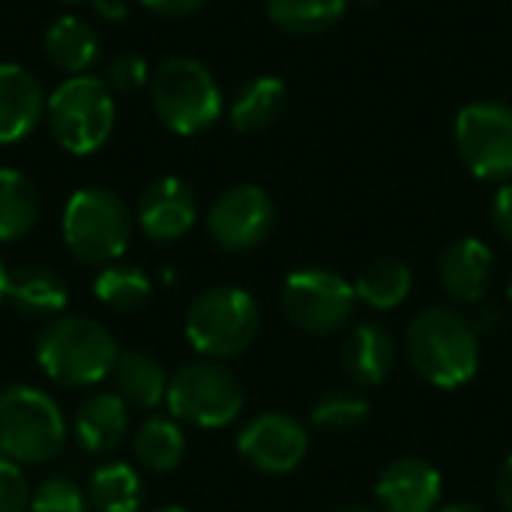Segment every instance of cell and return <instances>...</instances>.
I'll return each instance as SVG.
<instances>
[{"label":"cell","mask_w":512,"mask_h":512,"mask_svg":"<svg viewBox=\"0 0 512 512\" xmlns=\"http://www.w3.org/2000/svg\"><path fill=\"white\" fill-rule=\"evenodd\" d=\"M414 288V273L405 261L399 258H378L372 261L354 282L357 300H363L366 306L387 312L396 309L408 300Z\"/></svg>","instance_id":"cell-24"},{"label":"cell","mask_w":512,"mask_h":512,"mask_svg":"<svg viewBox=\"0 0 512 512\" xmlns=\"http://www.w3.org/2000/svg\"><path fill=\"white\" fill-rule=\"evenodd\" d=\"M414 369L441 390L465 387L480 369V336L474 321L450 306L423 309L405 336Z\"/></svg>","instance_id":"cell-1"},{"label":"cell","mask_w":512,"mask_h":512,"mask_svg":"<svg viewBox=\"0 0 512 512\" xmlns=\"http://www.w3.org/2000/svg\"><path fill=\"white\" fill-rule=\"evenodd\" d=\"M135 219L153 243H174L186 237L198 219L195 192L180 177H159L141 192Z\"/></svg>","instance_id":"cell-13"},{"label":"cell","mask_w":512,"mask_h":512,"mask_svg":"<svg viewBox=\"0 0 512 512\" xmlns=\"http://www.w3.org/2000/svg\"><path fill=\"white\" fill-rule=\"evenodd\" d=\"M306 450V426L291 414H261L237 438V453L261 474H291L306 459Z\"/></svg>","instance_id":"cell-12"},{"label":"cell","mask_w":512,"mask_h":512,"mask_svg":"<svg viewBox=\"0 0 512 512\" xmlns=\"http://www.w3.org/2000/svg\"><path fill=\"white\" fill-rule=\"evenodd\" d=\"M150 102L174 135L207 132L222 117V90L213 72L192 57H168L150 75Z\"/></svg>","instance_id":"cell-5"},{"label":"cell","mask_w":512,"mask_h":512,"mask_svg":"<svg viewBox=\"0 0 512 512\" xmlns=\"http://www.w3.org/2000/svg\"><path fill=\"white\" fill-rule=\"evenodd\" d=\"M153 512H186L183 507H159V510H153Z\"/></svg>","instance_id":"cell-41"},{"label":"cell","mask_w":512,"mask_h":512,"mask_svg":"<svg viewBox=\"0 0 512 512\" xmlns=\"http://www.w3.org/2000/svg\"><path fill=\"white\" fill-rule=\"evenodd\" d=\"M93 3V12L102 18V21H111V24H120L129 18V0H90Z\"/></svg>","instance_id":"cell-35"},{"label":"cell","mask_w":512,"mask_h":512,"mask_svg":"<svg viewBox=\"0 0 512 512\" xmlns=\"http://www.w3.org/2000/svg\"><path fill=\"white\" fill-rule=\"evenodd\" d=\"M66 444L60 405L24 384L0 390V453L15 465H45Z\"/></svg>","instance_id":"cell-6"},{"label":"cell","mask_w":512,"mask_h":512,"mask_svg":"<svg viewBox=\"0 0 512 512\" xmlns=\"http://www.w3.org/2000/svg\"><path fill=\"white\" fill-rule=\"evenodd\" d=\"M435 512H486L480 510V507H474V504H450V507H441V510Z\"/></svg>","instance_id":"cell-38"},{"label":"cell","mask_w":512,"mask_h":512,"mask_svg":"<svg viewBox=\"0 0 512 512\" xmlns=\"http://www.w3.org/2000/svg\"><path fill=\"white\" fill-rule=\"evenodd\" d=\"M504 324V312H501V306H486L483 312H480V318H477V324H474V330L477 333H492V330H498Z\"/></svg>","instance_id":"cell-37"},{"label":"cell","mask_w":512,"mask_h":512,"mask_svg":"<svg viewBox=\"0 0 512 512\" xmlns=\"http://www.w3.org/2000/svg\"><path fill=\"white\" fill-rule=\"evenodd\" d=\"M129 432V405L117 393H93L72 417V435L90 456L114 453Z\"/></svg>","instance_id":"cell-16"},{"label":"cell","mask_w":512,"mask_h":512,"mask_svg":"<svg viewBox=\"0 0 512 512\" xmlns=\"http://www.w3.org/2000/svg\"><path fill=\"white\" fill-rule=\"evenodd\" d=\"M288 108V87L282 78L276 75H258L252 81H246L231 105H228V120L237 132H261L267 126H273Z\"/></svg>","instance_id":"cell-21"},{"label":"cell","mask_w":512,"mask_h":512,"mask_svg":"<svg viewBox=\"0 0 512 512\" xmlns=\"http://www.w3.org/2000/svg\"><path fill=\"white\" fill-rule=\"evenodd\" d=\"M507 303H510V309H512V282L507 285Z\"/></svg>","instance_id":"cell-43"},{"label":"cell","mask_w":512,"mask_h":512,"mask_svg":"<svg viewBox=\"0 0 512 512\" xmlns=\"http://www.w3.org/2000/svg\"><path fill=\"white\" fill-rule=\"evenodd\" d=\"M132 450L138 456V462L147 471L165 474L174 471L183 456H186V435L183 429L168 420V417H150L138 426L135 438H132Z\"/></svg>","instance_id":"cell-25"},{"label":"cell","mask_w":512,"mask_h":512,"mask_svg":"<svg viewBox=\"0 0 512 512\" xmlns=\"http://www.w3.org/2000/svg\"><path fill=\"white\" fill-rule=\"evenodd\" d=\"M441 474L417 456L396 459L375 483V501L381 512H435L441 501Z\"/></svg>","instance_id":"cell-14"},{"label":"cell","mask_w":512,"mask_h":512,"mask_svg":"<svg viewBox=\"0 0 512 512\" xmlns=\"http://www.w3.org/2000/svg\"><path fill=\"white\" fill-rule=\"evenodd\" d=\"M45 123L60 150L90 156L102 150L117 126V102L96 75H69L45 102Z\"/></svg>","instance_id":"cell-3"},{"label":"cell","mask_w":512,"mask_h":512,"mask_svg":"<svg viewBox=\"0 0 512 512\" xmlns=\"http://www.w3.org/2000/svg\"><path fill=\"white\" fill-rule=\"evenodd\" d=\"M492 222H495L498 234L507 243H512V183L498 189V195L492 201Z\"/></svg>","instance_id":"cell-33"},{"label":"cell","mask_w":512,"mask_h":512,"mask_svg":"<svg viewBox=\"0 0 512 512\" xmlns=\"http://www.w3.org/2000/svg\"><path fill=\"white\" fill-rule=\"evenodd\" d=\"M438 273L456 303H480L492 285V249L477 237H462L444 249Z\"/></svg>","instance_id":"cell-17"},{"label":"cell","mask_w":512,"mask_h":512,"mask_svg":"<svg viewBox=\"0 0 512 512\" xmlns=\"http://www.w3.org/2000/svg\"><path fill=\"white\" fill-rule=\"evenodd\" d=\"M30 510V489L24 471L0 456V512H27Z\"/></svg>","instance_id":"cell-32"},{"label":"cell","mask_w":512,"mask_h":512,"mask_svg":"<svg viewBox=\"0 0 512 512\" xmlns=\"http://www.w3.org/2000/svg\"><path fill=\"white\" fill-rule=\"evenodd\" d=\"M6 276H9V270L0 261V303H6Z\"/></svg>","instance_id":"cell-39"},{"label":"cell","mask_w":512,"mask_h":512,"mask_svg":"<svg viewBox=\"0 0 512 512\" xmlns=\"http://www.w3.org/2000/svg\"><path fill=\"white\" fill-rule=\"evenodd\" d=\"M354 306V285L333 270H294L282 285V309L300 330L312 336H333L345 330V324L354 315Z\"/></svg>","instance_id":"cell-9"},{"label":"cell","mask_w":512,"mask_h":512,"mask_svg":"<svg viewBox=\"0 0 512 512\" xmlns=\"http://www.w3.org/2000/svg\"><path fill=\"white\" fill-rule=\"evenodd\" d=\"M354 3H360V6H375V3H381V0H354Z\"/></svg>","instance_id":"cell-42"},{"label":"cell","mask_w":512,"mask_h":512,"mask_svg":"<svg viewBox=\"0 0 512 512\" xmlns=\"http://www.w3.org/2000/svg\"><path fill=\"white\" fill-rule=\"evenodd\" d=\"M141 480L132 465L108 462L90 477V504L96 512H138L141 510Z\"/></svg>","instance_id":"cell-27"},{"label":"cell","mask_w":512,"mask_h":512,"mask_svg":"<svg viewBox=\"0 0 512 512\" xmlns=\"http://www.w3.org/2000/svg\"><path fill=\"white\" fill-rule=\"evenodd\" d=\"M39 222V192L27 174L0 168V243L27 237Z\"/></svg>","instance_id":"cell-23"},{"label":"cell","mask_w":512,"mask_h":512,"mask_svg":"<svg viewBox=\"0 0 512 512\" xmlns=\"http://www.w3.org/2000/svg\"><path fill=\"white\" fill-rule=\"evenodd\" d=\"M93 294L114 312H135L150 300V279L129 264H108L93 279Z\"/></svg>","instance_id":"cell-28"},{"label":"cell","mask_w":512,"mask_h":512,"mask_svg":"<svg viewBox=\"0 0 512 512\" xmlns=\"http://www.w3.org/2000/svg\"><path fill=\"white\" fill-rule=\"evenodd\" d=\"M132 240V213L123 198L102 186L78 189L63 207V243L84 267L117 264Z\"/></svg>","instance_id":"cell-4"},{"label":"cell","mask_w":512,"mask_h":512,"mask_svg":"<svg viewBox=\"0 0 512 512\" xmlns=\"http://www.w3.org/2000/svg\"><path fill=\"white\" fill-rule=\"evenodd\" d=\"M369 399L357 390H327L312 405V423L327 432H348L357 429L369 417Z\"/></svg>","instance_id":"cell-29"},{"label":"cell","mask_w":512,"mask_h":512,"mask_svg":"<svg viewBox=\"0 0 512 512\" xmlns=\"http://www.w3.org/2000/svg\"><path fill=\"white\" fill-rule=\"evenodd\" d=\"M114 387H117V396L138 408V411H150L156 408L165 393H168V375H165V366L153 357V354H144V351H126L120 354L117 366H114Z\"/></svg>","instance_id":"cell-22"},{"label":"cell","mask_w":512,"mask_h":512,"mask_svg":"<svg viewBox=\"0 0 512 512\" xmlns=\"http://www.w3.org/2000/svg\"><path fill=\"white\" fill-rule=\"evenodd\" d=\"M102 81L108 84V90L114 96H132V93H138L150 81L147 60L141 54H120V57H114L108 63Z\"/></svg>","instance_id":"cell-31"},{"label":"cell","mask_w":512,"mask_h":512,"mask_svg":"<svg viewBox=\"0 0 512 512\" xmlns=\"http://www.w3.org/2000/svg\"><path fill=\"white\" fill-rule=\"evenodd\" d=\"M171 417L198 429H222L243 411V387L225 366L213 360L186 363L168 381L165 393Z\"/></svg>","instance_id":"cell-8"},{"label":"cell","mask_w":512,"mask_h":512,"mask_svg":"<svg viewBox=\"0 0 512 512\" xmlns=\"http://www.w3.org/2000/svg\"><path fill=\"white\" fill-rule=\"evenodd\" d=\"M120 360L117 339L108 327L84 318H54L36 339V363L42 372L69 390H87L105 381Z\"/></svg>","instance_id":"cell-2"},{"label":"cell","mask_w":512,"mask_h":512,"mask_svg":"<svg viewBox=\"0 0 512 512\" xmlns=\"http://www.w3.org/2000/svg\"><path fill=\"white\" fill-rule=\"evenodd\" d=\"M261 330L255 297L234 285H216L198 294L186 312V336L192 348L210 360L243 354Z\"/></svg>","instance_id":"cell-7"},{"label":"cell","mask_w":512,"mask_h":512,"mask_svg":"<svg viewBox=\"0 0 512 512\" xmlns=\"http://www.w3.org/2000/svg\"><path fill=\"white\" fill-rule=\"evenodd\" d=\"M42 54L54 69L66 75H87V69L99 57V36L87 21L75 15H60L48 24L42 36Z\"/></svg>","instance_id":"cell-20"},{"label":"cell","mask_w":512,"mask_h":512,"mask_svg":"<svg viewBox=\"0 0 512 512\" xmlns=\"http://www.w3.org/2000/svg\"><path fill=\"white\" fill-rule=\"evenodd\" d=\"M27 512H90L87 495L69 477H48L30 495Z\"/></svg>","instance_id":"cell-30"},{"label":"cell","mask_w":512,"mask_h":512,"mask_svg":"<svg viewBox=\"0 0 512 512\" xmlns=\"http://www.w3.org/2000/svg\"><path fill=\"white\" fill-rule=\"evenodd\" d=\"M342 366L357 387H378L390 378L396 366L393 333L378 321L357 324L342 348Z\"/></svg>","instance_id":"cell-18"},{"label":"cell","mask_w":512,"mask_h":512,"mask_svg":"<svg viewBox=\"0 0 512 512\" xmlns=\"http://www.w3.org/2000/svg\"><path fill=\"white\" fill-rule=\"evenodd\" d=\"M138 3L162 18H186V15H195L207 0H138Z\"/></svg>","instance_id":"cell-34"},{"label":"cell","mask_w":512,"mask_h":512,"mask_svg":"<svg viewBox=\"0 0 512 512\" xmlns=\"http://www.w3.org/2000/svg\"><path fill=\"white\" fill-rule=\"evenodd\" d=\"M45 90L21 63H0V147L24 141L45 117Z\"/></svg>","instance_id":"cell-15"},{"label":"cell","mask_w":512,"mask_h":512,"mask_svg":"<svg viewBox=\"0 0 512 512\" xmlns=\"http://www.w3.org/2000/svg\"><path fill=\"white\" fill-rule=\"evenodd\" d=\"M336 512H378V510H372V507H342V510H336Z\"/></svg>","instance_id":"cell-40"},{"label":"cell","mask_w":512,"mask_h":512,"mask_svg":"<svg viewBox=\"0 0 512 512\" xmlns=\"http://www.w3.org/2000/svg\"><path fill=\"white\" fill-rule=\"evenodd\" d=\"M453 141L480 180L512 177V108L504 102H471L456 114Z\"/></svg>","instance_id":"cell-10"},{"label":"cell","mask_w":512,"mask_h":512,"mask_svg":"<svg viewBox=\"0 0 512 512\" xmlns=\"http://www.w3.org/2000/svg\"><path fill=\"white\" fill-rule=\"evenodd\" d=\"M498 498H501L504 510L512 512V453L507 456V462L501 468V477H498Z\"/></svg>","instance_id":"cell-36"},{"label":"cell","mask_w":512,"mask_h":512,"mask_svg":"<svg viewBox=\"0 0 512 512\" xmlns=\"http://www.w3.org/2000/svg\"><path fill=\"white\" fill-rule=\"evenodd\" d=\"M60 3H84V0H60Z\"/></svg>","instance_id":"cell-44"},{"label":"cell","mask_w":512,"mask_h":512,"mask_svg":"<svg viewBox=\"0 0 512 512\" xmlns=\"http://www.w3.org/2000/svg\"><path fill=\"white\" fill-rule=\"evenodd\" d=\"M273 225H276V204L267 195V189L252 183L225 189L207 213L210 237L225 252H249L261 246L270 237Z\"/></svg>","instance_id":"cell-11"},{"label":"cell","mask_w":512,"mask_h":512,"mask_svg":"<svg viewBox=\"0 0 512 512\" xmlns=\"http://www.w3.org/2000/svg\"><path fill=\"white\" fill-rule=\"evenodd\" d=\"M6 303L27 318H57L69 303V285L45 264H21L6 276Z\"/></svg>","instance_id":"cell-19"},{"label":"cell","mask_w":512,"mask_h":512,"mask_svg":"<svg viewBox=\"0 0 512 512\" xmlns=\"http://www.w3.org/2000/svg\"><path fill=\"white\" fill-rule=\"evenodd\" d=\"M351 0H267L270 21L294 36H315L333 27Z\"/></svg>","instance_id":"cell-26"}]
</instances>
